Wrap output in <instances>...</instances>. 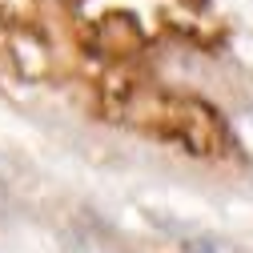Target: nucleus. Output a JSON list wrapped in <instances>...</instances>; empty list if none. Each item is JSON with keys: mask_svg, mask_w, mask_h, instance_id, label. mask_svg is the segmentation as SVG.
<instances>
[{"mask_svg": "<svg viewBox=\"0 0 253 253\" xmlns=\"http://www.w3.org/2000/svg\"><path fill=\"white\" fill-rule=\"evenodd\" d=\"M8 52H12V65H16L20 77H41L48 69V52H44V44H41L37 33H20L8 44Z\"/></svg>", "mask_w": 253, "mask_h": 253, "instance_id": "f257e3e1", "label": "nucleus"}, {"mask_svg": "<svg viewBox=\"0 0 253 253\" xmlns=\"http://www.w3.org/2000/svg\"><path fill=\"white\" fill-rule=\"evenodd\" d=\"M185 253H217V241H209V237H193L185 245Z\"/></svg>", "mask_w": 253, "mask_h": 253, "instance_id": "f03ea898", "label": "nucleus"}]
</instances>
